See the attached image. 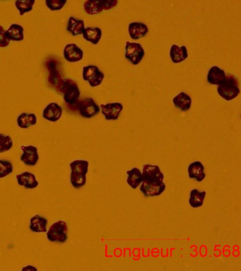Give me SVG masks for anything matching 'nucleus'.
Here are the masks:
<instances>
[{
    "label": "nucleus",
    "mask_w": 241,
    "mask_h": 271,
    "mask_svg": "<svg viewBox=\"0 0 241 271\" xmlns=\"http://www.w3.org/2000/svg\"><path fill=\"white\" fill-rule=\"evenodd\" d=\"M206 191H200L198 189H191L189 194L188 204L191 208L194 209H200L204 205L205 198H206Z\"/></svg>",
    "instance_id": "4be33fe9"
},
{
    "label": "nucleus",
    "mask_w": 241,
    "mask_h": 271,
    "mask_svg": "<svg viewBox=\"0 0 241 271\" xmlns=\"http://www.w3.org/2000/svg\"><path fill=\"white\" fill-rule=\"evenodd\" d=\"M102 28L99 27H87L82 33L83 38L94 45H98L102 40Z\"/></svg>",
    "instance_id": "393cba45"
},
{
    "label": "nucleus",
    "mask_w": 241,
    "mask_h": 271,
    "mask_svg": "<svg viewBox=\"0 0 241 271\" xmlns=\"http://www.w3.org/2000/svg\"><path fill=\"white\" fill-rule=\"evenodd\" d=\"M216 92L224 100L232 101L240 93L238 79L233 74H227L223 82L217 86Z\"/></svg>",
    "instance_id": "f03ea898"
},
{
    "label": "nucleus",
    "mask_w": 241,
    "mask_h": 271,
    "mask_svg": "<svg viewBox=\"0 0 241 271\" xmlns=\"http://www.w3.org/2000/svg\"><path fill=\"white\" fill-rule=\"evenodd\" d=\"M20 150L22 154L20 157V160L24 165L27 167H34L38 164L40 159V155L36 146L34 145H22L20 146Z\"/></svg>",
    "instance_id": "9d476101"
},
{
    "label": "nucleus",
    "mask_w": 241,
    "mask_h": 271,
    "mask_svg": "<svg viewBox=\"0 0 241 271\" xmlns=\"http://www.w3.org/2000/svg\"><path fill=\"white\" fill-rule=\"evenodd\" d=\"M170 60L174 64H180L188 59V50L186 45L179 46L174 44L169 52Z\"/></svg>",
    "instance_id": "6ab92c4d"
},
{
    "label": "nucleus",
    "mask_w": 241,
    "mask_h": 271,
    "mask_svg": "<svg viewBox=\"0 0 241 271\" xmlns=\"http://www.w3.org/2000/svg\"><path fill=\"white\" fill-rule=\"evenodd\" d=\"M62 53L64 59L70 63L80 62L84 55L83 49L75 43L66 44L63 49Z\"/></svg>",
    "instance_id": "ddd939ff"
},
{
    "label": "nucleus",
    "mask_w": 241,
    "mask_h": 271,
    "mask_svg": "<svg viewBox=\"0 0 241 271\" xmlns=\"http://www.w3.org/2000/svg\"><path fill=\"white\" fill-rule=\"evenodd\" d=\"M140 189L144 197H157L164 194L166 189V185L164 182H142Z\"/></svg>",
    "instance_id": "1a4fd4ad"
},
{
    "label": "nucleus",
    "mask_w": 241,
    "mask_h": 271,
    "mask_svg": "<svg viewBox=\"0 0 241 271\" xmlns=\"http://www.w3.org/2000/svg\"><path fill=\"white\" fill-rule=\"evenodd\" d=\"M6 35L10 41L22 42L24 40V28L22 25L12 23L6 30Z\"/></svg>",
    "instance_id": "bb28decb"
},
{
    "label": "nucleus",
    "mask_w": 241,
    "mask_h": 271,
    "mask_svg": "<svg viewBox=\"0 0 241 271\" xmlns=\"http://www.w3.org/2000/svg\"><path fill=\"white\" fill-rule=\"evenodd\" d=\"M48 69L50 71L48 76L50 85H51L52 88L58 91H60L61 85L64 78L62 77L61 74H60L59 71L56 69V66H52L50 62Z\"/></svg>",
    "instance_id": "cd10ccee"
},
{
    "label": "nucleus",
    "mask_w": 241,
    "mask_h": 271,
    "mask_svg": "<svg viewBox=\"0 0 241 271\" xmlns=\"http://www.w3.org/2000/svg\"><path fill=\"white\" fill-rule=\"evenodd\" d=\"M10 40L6 35V30L2 25H0V47L5 48L10 45Z\"/></svg>",
    "instance_id": "473e14b6"
},
{
    "label": "nucleus",
    "mask_w": 241,
    "mask_h": 271,
    "mask_svg": "<svg viewBox=\"0 0 241 271\" xmlns=\"http://www.w3.org/2000/svg\"><path fill=\"white\" fill-rule=\"evenodd\" d=\"M118 4V0H87L84 2L83 7L88 15H96L106 10L112 9Z\"/></svg>",
    "instance_id": "39448f33"
},
{
    "label": "nucleus",
    "mask_w": 241,
    "mask_h": 271,
    "mask_svg": "<svg viewBox=\"0 0 241 271\" xmlns=\"http://www.w3.org/2000/svg\"><path fill=\"white\" fill-rule=\"evenodd\" d=\"M174 106L182 112H188L192 107V100L190 95L184 92H180L172 98Z\"/></svg>",
    "instance_id": "aec40b11"
},
{
    "label": "nucleus",
    "mask_w": 241,
    "mask_h": 271,
    "mask_svg": "<svg viewBox=\"0 0 241 271\" xmlns=\"http://www.w3.org/2000/svg\"><path fill=\"white\" fill-rule=\"evenodd\" d=\"M188 175L190 179L196 180V182H203L206 177L203 163L200 160L190 163L188 166Z\"/></svg>",
    "instance_id": "dca6fc26"
},
{
    "label": "nucleus",
    "mask_w": 241,
    "mask_h": 271,
    "mask_svg": "<svg viewBox=\"0 0 241 271\" xmlns=\"http://www.w3.org/2000/svg\"><path fill=\"white\" fill-rule=\"evenodd\" d=\"M20 271H38V269L34 265H26L25 267H22Z\"/></svg>",
    "instance_id": "72a5a7b5"
},
{
    "label": "nucleus",
    "mask_w": 241,
    "mask_h": 271,
    "mask_svg": "<svg viewBox=\"0 0 241 271\" xmlns=\"http://www.w3.org/2000/svg\"><path fill=\"white\" fill-rule=\"evenodd\" d=\"M36 4L35 0H16L15 1V7L18 10L20 16L26 13L30 12L33 10Z\"/></svg>",
    "instance_id": "c85d7f7f"
},
{
    "label": "nucleus",
    "mask_w": 241,
    "mask_h": 271,
    "mask_svg": "<svg viewBox=\"0 0 241 271\" xmlns=\"http://www.w3.org/2000/svg\"><path fill=\"white\" fill-rule=\"evenodd\" d=\"M63 114L62 107L57 103H50L42 110V117L50 122H57L60 119Z\"/></svg>",
    "instance_id": "2eb2a0df"
},
{
    "label": "nucleus",
    "mask_w": 241,
    "mask_h": 271,
    "mask_svg": "<svg viewBox=\"0 0 241 271\" xmlns=\"http://www.w3.org/2000/svg\"><path fill=\"white\" fill-rule=\"evenodd\" d=\"M128 30L132 40H138L146 36L150 29L143 22L134 21L129 23Z\"/></svg>",
    "instance_id": "a211bd4d"
},
{
    "label": "nucleus",
    "mask_w": 241,
    "mask_h": 271,
    "mask_svg": "<svg viewBox=\"0 0 241 271\" xmlns=\"http://www.w3.org/2000/svg\"><path fill=\"white\" fill-rule=\"evenodd\" d=\"M70 182L72 188L80 189L86 185L87 174L90 170V162L76 159L70 163Z\"/></svg>",
    "instance_id": "f257e3e1"
},
{
    "label": "nucleus",
    "mask_w": 241,
    "mask_h": 271,
    "mask_svg": "<svg viewBox=\"0 0 241 271\" xmlns=\"http://www.w3.org/2000/svg\"><path fill=\"white\" fill-rule=\"evenodd\" d=\"M60 93L66 104L73 106L78 104L81 96V91L78 83L71 78H64L60 87Z\"/></svg>",
    "instance_id": "20e7f679"
},
{
    "label": "nucleus",
    "mask_w": 241,
    "mask_h": 271,
    "mask_svg": "<svg viewBox=\"0 0 241 271\" xmlns=\"http://www.w3.org/2000/svg\"><path fill=\"white\" fill-rule=\"evenodd\" d=\"M46 234L50 243L63 245L69 240V226L66 221L59 220L49 227Z\"/></svg>",
    "instance_id": "7ed1b4c3"
},
{
    "label": "nucleus",
    "mask_w": 241,
    "mask_h": 271,
    "mask_svg": "<svg viewBox=\"0 0 241 271\" xmlns=\"http://www.w3.org/2000/svg\"><path fill=\"white\" fill-rule=\"evenodd\" d=\"M37 122V116L33 112H22L16 118L17 126L22 129H27L36 125Z\"/></svg>",
    "instance_id": "b1692460"
},
{
    "label": "nucleus",
    "mask_w": 241,
    "mask_h": 271,
    "mask_svg": "<svg viewBox=\"0 0 241 271\" xmlns=\"http://www.w3.org/2000/svg\"><path fill=\"white\" fill-rule=\"evenodd\" d=\"M124 57L132 65H139L145 56L143 46L138 42L127 41L124 45Z\"/></svg>",
    "instance_id": "423d86ee"
},
{
    "label": "nucleus",
    "mask_w": 241,
    "mask_h": 271,
    "mask_svg": "<svg viewBox=\"0 0 241 271\" xmlns=\"http://www.w3.org/2000/svg\"><path fill=\"white\" fill-rule=\"evenodd\" d=\"M66 3H68L66 0H46L45 1L46 6L52 11H60L64 8Z\"/></svg>",
    "instance_id": "2f4dec72"
},
{
    "label": "nucleus",
    "mask_w": 241,
    "mask_h": 271,
    "mask_svg": "<svg viewBox=\"0 0 241 271\" xmlns=\"http://www.w3.org/2000/svg\"><path fill=\"white\" fill-rule=\"evenodd\" d=\"M142 174V182H164L165 179V175L157 165H144Z\"/></svg>",
    "instance_id": "9b49d317"
},
{
    "label": "nucleus",
    "mask_w": 241,
    "mask_h": 271,
    "mask_svg": "<svg viewBox=\"0 0 241 271\" xmlns=\"http://www.w3.org/2000/svg\"><path fill=\"white\" fill-rule=\"evenodd\" d=\"M126 175H127L126 182H127L128 186L132 189L139 188L140 185L142 183L143 180L142 170L134 167L131 170H128L126 172Z\"/></svg>",
    "instance_id": "5701e85b"
},
{
    "label": "nucleus",
    "mask_w": 241,
    "mask_h": 271,
    "mask_svg": "<svg viewBox=\"0 0 241 271\" xmlns=\"http://www.w3.org/2000/svg\"><path fill=\"white\" fill-rule=\"evenodd\" d=\"M100 112L106 121H116L123 110V105L119 102H114L100 105Z\"/></svg>",
    "instance_id": "f8f14e48"
},
{
    "label": "nucleus",
    "mask_w": 241,
    "mask_h": 271,
    "mask_svg": "<svg viewBox=\"0 0 241 271\" xmlns=\"http://www.w3.org/2000/svg\"><path fill=\"white\" fill-rule=\"evenodd\" d=\"M105 74L96 65H87L82 68V78L87 81L92 88H96L102 85Z\"/></svg>",
    "instance_id": "0eeeda50"
},
{
    "label": "nucleus",
    "mask_w": 241,
    "mask_h": 271,
    "mask_svg": "<svg viewBox=\"0 0 241 271\" xmlns=\"http://www.w3.org/2000/svg\"><path fill=\"white\" fill-rule=\"evenodd\" d=\"M226 71L218 66H212L208 69L206 75V81L211 85L218 86L225 79Z\"/></svg>",
    "instance_id": "412c9836"
},
{
    "label": "nucleus",
    "mask_w": 241,
    "mask_h": 271,
    "mask_svg": "<svg viewBox=\"0 0 241 271\" xmlns=\"http://www.w3.org/2000/svg\"><path fill=\"white\" fill-rule=\"evenodd\" d=\"M78 113L84 118H93L100 112V107L96 103L94 99L86 98L78 104Z\"/></svg>",
    "instance_id": "6e6552de"
},
{
    "label": "nucleus",
    "mask_w": 241,
    "mask_h": 271,
    "mask_svg": "<svg viewBox=\"0 0 241 271\" xmlns=\"http://www.w3.org/2000/svg\"><path fill=\"white\" fill-rule=\"evenodd\" d=\"M28 228L33 233H46L48 229V220L40 215H34L29 220Z\"/></svg>",
    "instance_id": "f3484780"
},
{
    "label": "nucleus",
    "mask_w": 241,
    "mask_h": 271,
    "mask_svg": "<svg viewBox=\"0 0 241 271\" xmlns=\"http://www.w3.org/2000/svg\"><path fill=\"white\" fill-rule=\"evenodd\" d=\"M14 165L8 160H0V179H4L12 174Z\"/></svg>",
    "instance_id": "7c9ffc66"
},
{
    "label": "nucleus",
    "mask_w": 241,
    "mask_h": 271,
    "mask_svg": "<svg viewBox=\"0 0 241 271\" xmlns=\"http://www.w3.org/2000/svg\"><path fill=\"white\" fill-rule=\"evenodd\" d=\"M16 180L20 187L29 190L36 189L39 186V182L35 174L30 172H23L16 175Z\"/></svg>",
    "instance_id": "4468645a"
},
{
    "label": "nucleus",
    "mask_w": 241,
    "mask_h": 271,
    "mask_svg": "<svg viewBox=\"0 0 241 271\" xmlns=\"http://www.w3.org/2000/svg\"><path fill=\"white\" fill-rule=\"evenodd\" d=\"M85 23L84 20L76 19L74 16H70L66 24V31L69 32L72 36L82 35L85 30Z\"/></svg>",
    "instance_id": "a878e982"
},
{
    "label": "nucleus",
    "mask_w": 241,
    "mask_h": 271,
    "mask_svg": "<svg viewBox=\"0 0 241 271\" xmlns=\"http://www.w3.org/2000/svg\"><path fill=\"white\" fill-rule=\"evenodd\" d=\"M14 141L12 138L8 134L0 133V153L8 152L12 148Z\"/></svg>",
    "instance_id": "c756f323"
}]
</instances>
